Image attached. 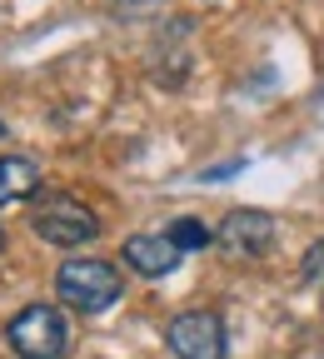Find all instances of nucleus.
<instances>
[{
    "label": "nucleus",
    "instance_id": "f257e3e1",
    "mask_svg": "<svg viewBox=\"0 0 324 359\" xmlns=\"http://www.w3.org/2000/svg\"><path fill=\"white\" fill-rule=\"evenodd\" d=\"M55 294L80 314H100L125 294V280L110 259H65L55 275Z\"/></svg>",
    "mask_w": 324,
    "mask_h": 359
},
{
    "label": "nucleus",
    "instance_id": "f03ea898",
    "mask_svg": "<svg viewBox=\"0 0 324 359\" xmlns=\"http://www.w3.org/2000/svg\"><path fill=\"white\" fill-rule=\"evenodd\" d=\"M6 339H11V349L20 359H60L70 349V320L55 304H30V309H20L11 320Z\"/></svg>",
    "mask_w": 324,
    "mask_h": 359
},
{
    "label": "nucleus",
    "instance_id": "7ed1b4c3",
    "mask_svg": "<svg viewBox=\"0 0 324 359\" xmlns=\"http://www.w3.org/2000/svg\"><path fill=\"white\" fill-rule=\"evenodd\" d=\"M30 224H35V235H40L45 245H60V250L90 245V240L100 235L95 210L80 205V200H70V195H50V200H45V205L30 215Z\"/></svg>",
    "mask_w": 324,
    "mask_h": 359
},
{
    "label": "nucleus",
    "instance_id": "20e7f679",
    "mask_svg": "<svg viewBox=\"0 0 324 359\" xmlns=\"http://www.w3.org/2000/svg\"><path fill=\"white\" fill-rule=\"evenodd\" d=\"M165 339H170L175 359H224V320L210 314V309L175 314Z\"/></svg>",
    "mask_w": 324,
    "mask_h": 359
},
{
    "label": "nucleus",
    "instance_id": "39448f33",
    "mask_svg": "<svg viewBox=\"0 0 324 359\" xmlns=\"http://www.w3.org/2000/svg\"><path fill=\"white\" fill-rule=\"evenodd\" d=\"M215 240L235 255V259H255V255H264V250L274 245V219H269L264 210H229V215L220 219Z\"/></svg>",
    "mask_w": 324,
    "mask_h": 359
},
{
    "label": "nucleus",
    "instance_id": "423d86ee",
    "mask_svg": "<svg viewBox=\"0 0 324 359\" xmlns=\"http://www.w3.org/2000/svg\"><path fill=\"white\" fill-rule=\"evenodd\" d=\"M120 259L135 269V275L160 280V275H170V269H175L184 255L175 250V240H170V235H130V240H125V250H120Z\"/></svg>",
    "mask_w": 324,
    "mask_h": 359
},
{
    "label": "nucleus",
    "instance_id": "0eeeda50",
    "mask_svg": "<svg viewBox=\"0 0 324 359\" xmlns=\"http://www.w3.org/2000/svg\"><path fill=\"white\" fill-rule=\"evenodd\" d=\"M40 190V170L25 155H0V205H20Z\"/></svg>",
    "mask_w": 324,
    "mask_h": 359
},
{
    "label": "nucleus",
    "instance_id": "6e6552de",
    "mask_svg": "<svg viewBox=\"0 0 324 359\" xmlns=\"http://www.w3.org/2000/svg\"><path fill=\"white\" fill-rule=\"evenodd\" d=\"M165 235L175 240V250H180V255H184V250H205V245L215 240V235L205 230V224H200V219H190V215H184V219H175Z\"/></svg>",
    "mask_w": 324,
    "mask_h": 359
},
{
    "label": "nucleus",
    "instance_id": "1a4fd4ad",
    "mask_svg": "<svg viewBox=\"0 0 324 359\" xmlns=\"http://www.w3.org/2000/svg\"><path fill=\"white\" fill-rule=\"evenodd\" d=\"M304 280L324 285V240H314V245H309V255H304Z\"/></svg>",
    "mask_w": 324,
    "mask_h": 359
},
{
    "label": "nucleus",
    "instance_id": "9d476101",
    "mask_svg": "<svg viewBox=\"0 0 324 359\" xmlns=\"http://www.w3.org/2000/svg\"><path fill=\"white\" fill-rule=\"evenodd\" d=\"M0 250H6V230H0Z\"/></svg>",
    "mask_w": 324,
    "mask_h": 359
}]
</instances>
